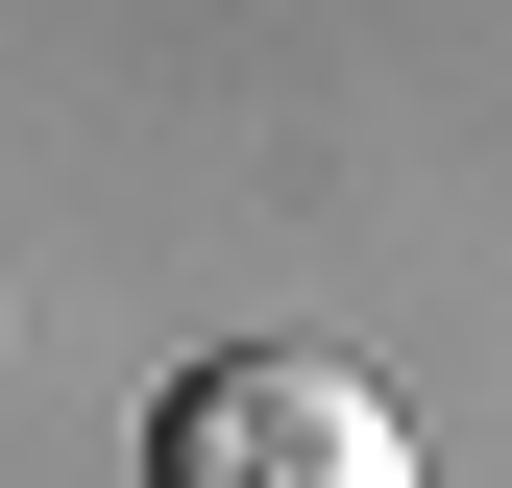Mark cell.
<instances>
[{
  "label": "cell",
  "instance_id": "cell-1",
  "mask_svg": "<svg viewBox=\"0 0 512 488\" xmlns=\"http://www.w3.org/2000/svg\"><path fill=\"white\" fill-rule=\"evenodd\" d=\"M147 488H415V440H391V391L342 342H220L147 415Z\"/></svg>",
  "mask_w": 512,
  "mask_h": 488
}]
</instances>
